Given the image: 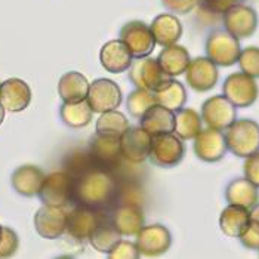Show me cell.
I'll return each instance as SVG.
<instances>
[{
	"label": "cell",
	"mask_w": 259,
	"mask_h": 259,
	"mask_svg": "<svg viewBox=\"0 0 259 259\" xmlns=\"http://www.w3.org/2000/svg\"><path fill=\"white\" fill-rule=\"evenodd\" d=\"M117 194L116 180L108 170L92 167L76 178L74 201L83 206L100 209L110 204Z\"/></svg>",
	"instance_id": "6da1fadb"
},
{
	"label": "cell",
	"mask_w": 259,
	"mask_h": 259,
	"mask_svg": "<svg viewBox=\"0 0 259 259\" xmlns=\"http://www.w3.org/2000/svg\"><path fill=\"white\" fill-rule=\"evenodd\" d=\"M150 28L153 31L156 43H159L163 48L175 45L182 37V31H184L182 22L174 14H159L151 21Z\"/></svg>",
	"instance_id": "603a6c76"
},
{
	"label": "cell",
	"mask_w": 259,
	"mask_h": 259,
	"mask_svg": "<svg viewBox=\"0 0 259 259\" xmlns=\"http://www.w3.org/2000/svg\"><path fill=\"white\" fill-rule=\"evenodd\" d=\"M46 174L34 164H22L17 167L11 175V185L24 197H34L37 196L41 182L45 180Z\"/></svg>",
	"instance_id": "7402d4cb"
},
{
	"label": "cell",
	"mask_w": 259,
	"mask_h": 259,
	"mask_svg": "<svg viewBox=\"0 0 259 259\" xmlns=\"http://www.w3.org/2000/svg\"><path fill=\"white\" fill-rule=\"evenodd\" d=\"M206 57L220 67H231L237 64L241 52L240 40L230 34L225 28L209 33L204 43Z\"/></svg>",
	"instance_id": "5b68a950"
},
{
	"label": "cell",
	"mask_w": 259,
	"mask_h": 259,
	"mask_svg": "<svg viewBox=\"0 0 259 259\" xmlns=\"http://www.w3.org/2000/svg\"><path fill=\"white\" fill-rule=\"evenodd\" d=\"M249 221H250L249 220V209L236 206V204H228L221 212L220 228L227 237L239 239V236L246 228Z\"/></svg>",
	"instance_id": "f1b7e54d"
},
{
	"label": "cell",
	"mask_w": 259,
	"mask_h": 259,
	"mask_svg": "<svg viewBox=\"0 0 259 259\" xmlns=\"http://www.w3.org/2000/svg\"><path fill=\"white\" fill-rule=\"evenodd\" d=\"M110 220L113 222V225L117 228L121 236L126 237H134L138 234L141 228L145 224V217L144 212L141 209V206L135 203H123L117 206Z\"/></svg>",
	"instance_id": "ffe728a7"
},
{
	"label": "cell",
	"mask_w": 259,
	"mask_h": 259,
	"mask_svg": "<svg viewBox=\"0 0 259 259\" xmlns=\"http://www.w3.org/2000/svg\"><path fill=\"white\" fill-rule=\"evenodd\" d=\"M120 240H121V234L117 231V228L113 225L111 220L104 218L100 225L95 228V231L91 234L88 241L91 243V246L97 252L108 253Z\"/></svg>",
	"instance_id": "1f68e13d"
},
{
	"label": "cell",
	"mask_w": 259,
	"mask_h": 259,
	"mask_svg": "<svg viewBox=\"0 0 259 259\" xmlns=\"http://www.w3.org/2000/svg\"><path fill=\"white\" fill-rule=\"evenodd\" d=\"M190 61H191L190 52L184 46L177 43L170 46H164L157 57L160 68L169 77H177L184 74L187 67L190 65Z\"/></svg>",
	"instance_id": "cb8c5ba5"
},
{
	"label": "cell",
	"mask_w": 259,
	"mask_h": 259,
	"mask_svg": "<svg viewBox=\"0 0 259 259\" xmlns=\"http://www.w3.org/2000/svg\"><path fill=\"white\" fill-rule=\"evenodd\" d=\"M88 151H89L92 160L95 161V164L104 170L116 169L121 160L120 138H116V137L95 134L91 138Z\"/></svg>",
	"instance_id": "ac0fdd59"
},
{
	"label": "cell",
	"mask_w": 259,
	"mask_h": 259,
	"mask_svg": "<svg viewBox=\"0 0 259 259\" xmlns=\"http://www.w3.org/2000/svg\"><path fill=\"white\" fill-rule=\"evenodd\" d=\"M88 104L94 113H105L110 110H117L123 101L120 86L111 79H97L89 84Z\"/></svg>",
	"instance_id": "9c48e42d"
},
{
	"label": "cell",
	"mask_w": 259,
	"mask_h": 259,
	"mask_svg": "<svg viewBox=\"0 0 259 259\" xmlns=\"http://www.w3.org/2000/svg\"><path fill=\"white\" fill-rule=\"evenodd\" d=\"M132 54L121 40H110L102 45L100 51V62L104 70L113 74H121L129 70L132 64Z\"/></svg>",
	"instance_id": "44dd1931"
},
{
	"label": "cell",
	"mask_w": 259,
	"mask_h": 259,
	"mask_svg": "<svg viewBox=\"0 0 259 259\" xmlns=\"http://www.w3.org/2000/svg\"><path fill=\"white\" fill-rule=\"evenodd\" d=\"M228 151L237 157H247L259 150V123L252 119H236L225 129Z\"/></svg>",
	"instance_id": "7a4b0ae2"
},
{
	"label": "cell",
	"mask_w": 259,
	"mask_h": 259,
	"mask_svg": "<svg viewBox=\"0 0 259 259\" xmlns=\"http://www.w3.org/2000/svg\"><path fill=\"white\" fill-rule=\"evenodd\" d=\"M222 95L237 108H247L258 100V83L253 77L241 71L231 73L222 83Z\"/></svg>",
	"instance_id": "8992f818"
},
{
	"label": "cell",
	"mask_w": 259,
	"mask_h": 259,
	"mask_svg": "<svg viewBox=\"0 0 259 259\" xmlns=\"http://www.w3.org/2000/svg\"><path fill=\"white\" fill-rule=\"evenodd\" d=\"M153 94H154L156 102L159 105L174 111V113L181 110L188 100L185 86L174 77H167L163 83H160Z\"/></svg>",
	"instance_id": "d4e9b609"
},
{
	"label": "cell",
	"mask_w": 259,
	"mask_h": 259,
	"mask_svg": "<svg viewBox=\"0 0 259 259\" xmlns=\"http://www.w3.org/2000/svg\"><path fill=\"white\" fill-rule=\"evenodd\" d=\"M225 200L228 204H236L250 209L259 201V188L247 178H236L225 188Z\"/></svg>",
	"instance_id": "4316f807"
},
{
	"label": "cell",
	"mask_w": 259,
	"mask_h": 259,
	"mask_svg": "<svg viewBox=\"0 0 259 259\" xmlns=\"http://www.w3.org/2000/svg\"><path fill=\"white\" fill-rule=\"evenodd\" d=\"M240 243L249 250H259V227L249 221L246 228L239 236Z\"/></svg>",
	"instance_id": "f35d334b"
},
{
	"label": "cell",
	"mask_w": 259,
	"mask_h": 259,
	"mask_svg": "<svg viewBox=\"0 0 259 259\" xmlns=\"http://www.w3.org/2000/svg\"><path fill=\"white\" fill-rule=\"evenodd\" d=\"M169 76L163 73L157 60L148 57L137 58L129 67V80L135 88L154 92L160 83H163Z\"/></svg>",
	"instance_id": "2e32d148"
},
{
	"label": "cell",
	"mask_w": 259,
	"mask_h": 259,
	"mask_svg": "<svg viewBox=\"0 0 259 259\" xmlns=\"http://www.w3.org/2000/svg\"><path fill=\"white\" fill-rule=\"evenodd\" d=\"M33 98L31 88L27 81L11 77L0 84V104L9 113H21L28 108Z\"/></svg>",
	"instance_id": "d6986e66"
},
{
	"label": "cell",
	"mask_w": 259,
	"mask_h": 259,
	"mask_svg": "<svg viewBox=\"0 0 259 259\" xmlns=\"http://www.w3.org/2000/svg\"><path fill=\"white\" fill-rule=\"evenodd\" d=\"M161 3L169 12L185 15L199 5V0H161Z\"/></svg>",
	"instance_id": "b9f144b4"
},
{
	"label": "cell",
	"mask_w": 259,
	"mask_h": 259,
	"mask_svg": "<svg viewBox=\"0 0 259 259\" xmlns=\"http://www.w3.org/2000/svg\"><path fill=\"white\" fill-rule=\"evenodd\" d=\"M89 81L79 71H68L61 76L58 81V95L62 102H77L86 100Z\"/></svg>",
	"instance_id": "83f0119b"
},
{
	"label": "cell",
	"mask_w": 259,
	"mask_h": 259,
	"mask_svg": "<svg viewBox=\"0 0 259 259\" xmlns=\"http://www.w3.org/2000/svg\"><path fill=\"white\" fill-rule=\"evenodd\" d=\"M185 144L174 132L159 134L151 137V147L148 159L154 164L163 169H170L178 166L185 156Z\"/></svg>",
	"instance_id": "277c9868"
},
{
	"label": "cell",
	"mask_w": 259,
	"mask_h": 259,
	"mask_svg": "<svg viewBox=\"0 0 259 259\" xmlns=\"http://www.w3.org/2000/svg\"><path fill=\"white\" fill-rule=\"evenodd\" d=\"M237 64H239L241 73H244L253 79H259V48L247 46V48L241 49Z\"/></svg>",
	"instance_id": "d590c367"
},
{
	"label": "cell",
	"mask_w": 259,
	"mask_h": 259,
	"mask_svg": "<svg viewBox=\"0 0 259 259\" xmlns=\"http://www.w3.org/2000/svg\"><path fill=\"white\" fill-rule=\"evenodd\" d=\"M156 98L151 91L137 88L126 98V108L134 119L140 120L153 105H156Z\"/></svg>",
	"instance_id": "836d02e7"
},
{
	"label": "cell",
	"mask_w": 259,
	"mask_h": 259,
	"mask_svg": "<svg viewBox=\"0 0 259 259\" xmlns=\"http://www.w3.org/2000/svg\"><path fill=\"white\" fill-rule=\"evenodd\" d=\"M119 37L126 45L134 58L148 57L156 46V39L150 25L140 20L126 22L120 28Z\"/></svg>",
	"instance_id": "52a82bcc"
},
{
	"label": "cell",
	"mask_w": 259,
	"mask_h": 259,
	"mask_svg": "<svg viewBox=\"0 0 259 259\" xmlns=\"http://www.w3.org/2000/svg\"><path fill=\"white\" fill-rule=\"evenodd\" d=\"M60 117L65 126L71 129H81L91 123L94 111L86 100L77 102H62L60 107Z\"/></svg>",
	"instance_id": "f546056e"
},
{
	"label": "cell",
	"mask_w": 259,
	"mask_h": 259,
	"mask_svg": "<svg viewBox=\"0 0 259 259\" xmlns=\"http://www.w3.org/2000/svg\"><path fill=\"white\" fill-rule=\"evenodd\" d=\"M249 220L255 225L259 227V201H256L250 209H249Z\"/></svg>",
	"instance_id": "7bdbcfd3"
},
{
	"label": "cell",
	"mask_w": 259,
	"mask_h": 259,
	"mask_svg": "<svg viewBox=\"0 0 259 259\" xmlns=\"http://www.w3.org/2000/svg\"><path fill=\"white\" fill-rule=\"evenodd\" d=\"M200 116L207 127L224 132L237 119V107L224 95H215L203 102Z\"/></svg>",
	"instance_id": "8fae6325"
},
{
	"label": "cell",
	"mask_w": 259,
	"mask_h": 259,
	"mask_svg": "<svg viewBox=\"0 0 259 259\" xmlns=\"http://www.w3.org/2000/svg\"><path fill=\"white\" fill-rule=\"evenodd\" d=\"M127 127H129V120L117 110L101 113L100 119L97 120V124H95L97 134L107 135V137H116V138H120V135Z\"/></svg>",
	"instance_id": "d6a6232c"
},
{
	"label": "cell",
	"mask_w": 259,
	"mask_h": 259,
	"mask_svg": "<svg viewBox=\"0 0 259 259\" xmlns=\"http://www.w3.org/2000/svg\"><path fill=\"white\" fill-rule=\"evenodd\" d=\"M0 84H2V81H0Z\"/></svg>",
	"instance_id": "bcb514c9"
},
{
	"label": "cell",
	"mask_w": 259,
	"mask_h": 259,
	"mask_svg": "<svg viewBox=\"0 0 259 259\" xmlns=\"http://www.w3.org/2000/svg\"><path fill=\"white\" fill-rule=\"evenodd\" d=\"M92 167H98L95 164V161L92 160L89 151L86 150H76L71 154L67 156L65 159V169L70 175H73L74 178L80 177L81 174H84L86 170L92 169Z\"/></svg>",
	"instance_id": "e575fe53"
},
{
	"label": "cell",
	"mask_w": 259,
	"mask_h": 259,
	"mask_svg": "<svg viewBox=\"0 0 259 259\" xmlns=\"http://www.w3.org/2000/svg\"><path fill=\"white\" fill-rule=\"evenodd\" d=\"M107 255L110 259H138L141 256L137 243L129 240H120Z\"/></svg>",
	"instance_id": "74e56055"
},
{
	"label": "cell",
	"mask_w": 259,
	"mask_h": 259,
	"mask_svg": "<svg viewBox=\"0 0 259 259\" xmlns=\"http://www.w3.org/2000/svg\"><path fill=\"white\" fill-rule=\"evenodd\" d=\"M5 113H6V110L3 108V105L0 104V124L3 123V120H5Z\"/></svg>",
	"instance_id": "ee69618b"
},
{
	"label": "cell",
	"mask_w": 259,
	"mask_h": 259,
	"mask_svg": "<svg viewBox=\"0 0 259 259\" xmlns=\"http://www.w3.org/2000/svg\"><path fill=\"white\" fill-rule=\"evenodd\" d=\"M184 74L187 84L196 92H207L213 89L220 79L218 65L207 57H197L190 61Z\"/></svg>",
	"instance_id": "9a60e30c"
},
{
	"label": "cell",
	"mask_w": 259,
	"mask_h": 259,
	"mask_svg": "<svg viewBox=\"0 0 259 259\" xmlns=\"http://www.w3.org/2000/svg\"><path fill=\"white\" fill-rule=\"evenodd\" d=\"M224 28L239 40L247 39L255 34L258 28L259 18L256 11L244 3L231 6L225 14H222Z\"/></svg>",
	"instance_id": "ba28073f"
},
{
	"label": "cell",
	"mask_w": 259,
	"mask_h": 259,
	"mask_svg": "<svg viewBox=\"0 0 259 259\" xmlns=\"http://www.w3.org/2000/svg\"><path fill=\"white\" fill-rule=\"evenodd\" d=\"M0 234H2V225H0Z\"/></svg>",
	"instance_id": "f6af8a7d"
},
{
	"label": "cell",
	"mask_w": 259,
	"mask_h": 259,
	"mask_svg": "<svg viewBox=\"0 0 259 259\" xmlns=\"http://www.w3.org/2000/svg\"><path fill=\"white\" fill-rule=\"evenodd\" d=\"M241 3V0H199V6L209 14L222 15L231 6Z\"/></svg>",
	"instance_id": "ab89813d"
},
{
	"label": "cell",
	"mask_w": 259,
	"mask_h": 259,
	"mask_svg": "<svg viewBox=\"0 0 259 259\" xmlns=\"http://www.w3.org/2000/svg\"><path fill=\"white\" fill-rule=\"evenodd\" d=\"M140 126L151 137L159 134H169L175 129V113L161 107L153 105L140 119Z\"/></svg>",
	"instance_id": "484cf974"
},
{
	"label": "cell",
	"mask_w": 259,
	"mask_h": 259,
	"mask_svg": "<svg viewBox=\"0 0 259 259\" xmlns=\"http://www.w3.org/2000/svg\"><path fill=\"white\" fill-rule=\"evenodd\" d=\"M20 247V237L11 227H2L0 234V258H11Z\"/></svg>",
	"instance_id": "8d00e7d4"
},
{
	"label": "cell",
	"mask_w": 259,
	"mask_h": 259,
	"mask_svg": "<svg viewBox=\"0 0 259 259\" xmlns=\"http://www.w3.org/2000/svg\"><path fill=\"white\" fill-rule=\"evenodd\" d=\"M243 172H244V178H247L259 188V150L256 153L244 157Z\"/></svg>",
	"instance_id": "60d3db41"
},
{
	"label": "cell",
	"mask_w": 259,
	"mask_h": 259,
	"mask_svg": "<svg viewBox=\"0 0 259 259\" xmlns=\"http://www.w3.org/2000/svg\"><path fill=\"white\" fill-rule=\"evenodd\" d=\"M201 116L193 108H181L175 111V129L174 134L182 141L194 140L201 131Z\"/></svg>",
	"instance_id": "4dcf8cb0"
},
{
	"label": "cell",
	"mask_w": 259,
	"mask_h": 259,
	"mask_svg": "<svg viewBox=\"0 0 259 259\" xmlns=\"http://www.w3.org/2000/svg\"><path fill=\"white\" fill-rule=\"evenodd\" d=\"M104 218L107 217L101 215L100 209L80 204L79 207L68 210L67 234L77 241H88L91 234L95 231V228L100 225Z\"/></svg>",
	"instance_id": "30bf717a"
},
{
	"label": "cell",
	"mask_w": 259,
	"mask_h": 259,
	"mask_svg": "<svg viewBox=\"0 0 259 259\" xmlns=\"http://www.w3.org/2000/svg\"><path fill=\"white\" fill-rule=\"evenodd\" d=\"M150 147L151 135L145 132L141 126H129L120 135L121 157L132 164H138L148 159Z\"/></svg>",
	"instance_id": "5bb4252c"
},
{
	"label": "cell",
	"mask_w": 259,
	"mask_h": 259,
	"mask_svg": "<svg viewBox=\"0 0 259 259\" xmlns=\"http://www.w3.org/2000/svg\"><path fill=\"white\" fill-rule=\"evenodd\" d=\"M74 185L73 175L67 170H57L45 177L37 196L43 204L65 207L74 201Z\"/></svg>",
	"instance_id": "3957f363"
},
{
	"label": "cell",
	"mask_w": 259,
	"mask_h": 259,
	"mask_svg": "<svg viewBox=\"0 0 259 259\" xmlns=\"http://www.w3.org/2000/svg\"><path fill=\"white\" fill-rule=\"evenodd\" d=\"M194 154L206 163H217L225 157L228 148L222 131L212 127L201 129L193 144Z\"/></svg>",
	"instance_id": "e0dca14e"
},
{
	"label": "cell",
	"mask_w": 259,
	"mask_h": 259,
	"mask_svg": "<svg viewBox=\"0 0 259 259\" xmlns=\"http://www.w3.org/2000/svg\"><path fill=\"white\" fill-rule=\"evenodd\" d=\"M135 237V243L142 256L164 255L172 246V234L167 230V227L161 224L144 225Z\"/></svg>",
	"instance_id": "7c38bea8"
},
{
	"label": "cell",
	"mask_w": 259,
	"mask_h": 259,
	"mask_svg": "<svg viewBox=\"0 0 259 259\" xmlns=\"http://www.w3.org/2000/svg\"><path fill=\"white\" fill-rule=\"evenodd\" d=\"M67 215L65 207L43 204L34 215V228L40 237L46 240H57L67 233Z\"/></svg>",
	"instance_id": "4fadbf2b"
}]
</instances>
